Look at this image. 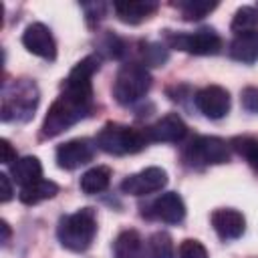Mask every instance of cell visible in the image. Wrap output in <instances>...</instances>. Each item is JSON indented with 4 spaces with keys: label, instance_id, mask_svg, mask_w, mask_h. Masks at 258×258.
I'll return each mask as SVG.
<instances>
[{
    "label": "cell",
    "instance_id": "1",
    "mask_svg": "<svg viewBox=\"0 0 258 258\" xmlns=\"http://www.w3.org/2000/svg\"><path fill=\"white\" fill-rule=\"evenodd\" d=\"M99 56L89 54L75 64L62 83L60 95L48 107L42 121V137H56L93 111V75L99 71Z\"/></svg>",
    "mask_w": 258,
    "mask_h": 258
},
{
    "label": "cell",
    "instance_id": "2",
    "mask_svg": "<svg viewBox=\"0 0 258 258\" xmlns=\"http://www.w3.org/2000/svg\"><path fill=\"white\" fill-rule=\"evenodd\" d=\"M38 87L30 79H16L2 91V121H28L38 107Z\"/></svg>",
    "mask_w": 258,
    "mask_h": 258
},
{
    "label": "cell",
    "instance_id": "3",
    "mask_svg": "<svg viewBox=\"0 0 258 258\" xmlns=\"http://www.w3.org/2000/svg\"><path fill=\"white\" fill-rule=\"evenodd\" d=\"M97 234V216L91 208L62 216L56 226L58 242L71 252H85Z\"/></svg>",
    "mask_w": 258,
    "mask_h": 258
},
{
    "label": "cell",
    "instance_id": "4",
    "mask_svg": "<svg viewBox=\"0 0 258 258\" xmlns=\"http://www.w3.org/2000/svg\"><path fill=\"white\" fill-rule=\"evenodd\" d=\"M95 143L105 153H111V155H129V153L141 151L149 143V139H147L145 131H139L135 127L121 125V123H107L97 133Z\"/></svg>",
    "mask_w": 258,
    "mask_h": 258
},
{
    "label": "cell",
    "instance_id": "5",
    "mask_svg": "<svg viewBox=\"0 0 258 258\" xmlns=\"http://www.w3.org/2000/svg\"><path fill=\"white\" fill-rule=\"evenodd\" d=\"M151 89V75L141 62H125L113 85V97L121 105H131L147 95Z\"/></svg>",
    "mask_w": 258,
    "mask_h": 258
},
{
    "label": "cell",
    "instance_id": "6",
    "mask_svg": "<svg viewBox=\"0 0 258 258\" xmlns=\"http://www.w3.org/2000/svg\"><path fill=\"white\" fill-rule=\"evenodd\" d=\"M183 157L189 165H220L230 159V145L220 137L200 135L189 141Z\"/></svg>",
    "mask_w": 258,
    "mask_h": 258
},
{
    "label": "cell",
    "instance_id": "7",
    "mask_svg": "<svg viewBox=\"0 0 258 258\" xmlns=\"http://www.w3.org/2000/svg\"><path fill=\"white\" fill-rule=\"evenodd\" d=\"M167 40L173 48L189 54H218L222 38L214 28H200L196 32H167Z\"/></svg>",
    "mask_w": 258,
    "mask_h": 258
},
{
    "label": "cell",
    "instance_id": "8",
    "mask_svg": "<svg viewBox=\"0 0 258 258\" xmlns=\"http://www.w3.org/2000/svg\"><path fill=\"white\" fill-rule=\"evenodd\" d=\"M167 183V173L161 167H145L121 181V191L129 196H149L161 191Z\"/></svg>",
    "mask_w": 258,
    "mask_h": 258
},
{
    "label": "cell",
    "instance_id": "9",
    "mask_svg": "<svg viewBox=\"0 0 258 258\" xmlns=\"http://www.w3.org/2000/svg\"><path fill=\"white\" fill-rule=\"evenodd\" d=\"M95 149L97 143H93L91 139H71L62 145H58L56 149V163L62 169H77L89 161H93L95 157Z\"/></svg>",
    "mask_w": 258,
    "mask_h": 258
},
{
    "label": "cell",
    "instance_id": "10",
    "mask_svg": "<svg viewBox=\"0 0 258 258\" xmlns=\"http://www.w3.org/2000/svg\"><path fill=\"white\" fill-rule=\"evenodd\" d=\"M22 44L26 46V50H30L32 54H36L40 58H46V60L56 58L54 36L50 32V28L44 26L42 22H32L26 26V30L22 34Z\"/></svg>",
    "mask_w": 258,
    "mask_h": 258
},
{
    "label": "cell",
    "instance_id": "11",
    "mask_svg": "<svg viewBox=\"0 0 258 258\" xmlns=\"http://www.w3.org/2000/svg\"><path fill=\"white\" fill-rule=\"evenodd\" d=\"M194 101L200 113H204L208 119H222L230 111V93L218 85H208L200 89Z\"/></svg>",
    "mask_w": 258,
    "mask_h": 258
},
{
    "label": "cell",
    "instance_id": "12",
    "mask_svg": "<svg viewBox=\"0 0 258 258\" xmlns=\"http://www.w3.org/2000/svg\"><path fill=\"white\" fill-rule=\"evenodd\" d=\"M185 133H187V125L177 113H167L145 129L147 139L157 143H177L185 137Z\"/></svg>",
    "mask_w": 258,
    "mask_h": 258
},
{
    "label": "cell",
    "instance_id": "13",
    "mask_svg": "<svg viewBox=\"0 0 258 258\" xmlns=\"http://www.w3.org/2000/svg\"><path fill=\"white\" fill-rule=\"evenodd\" d=\"M149 216L155 220H161L165 224H179L185 218V204L179 194L165 191L151 204Z\"/></svg>",
    "mask_w": 258,
    "mask_h": 258
},
{
    "label": "cell",
    "instance_id": "14",
    "mask_svg": "<svg viewBox=\"0 0 258 258\" xmlns=\"http://www.w3.org/2000/svg\"><path fill=\"white\" fill-rule=\"evenodd\" d=\"M212 226L216 230V234L222 240H236L244 234L246 230V220L238 210L232 208H220L212 214Z\"/></svg>",
    "mask_w": 258,
    "mask_h": 258
},
{
    "label": "cell",
    "instance_id": "15",
    "mask_svg": "<svg viewBox=\"0 0 258 258\" xmlns=\"http://www.w3.org/2000/svg\"><path fill=\"white\" fill-rule=\"evenodd\" d=\"M157 8H159V4L151 2V0H127V2L113 4L117 18L125 24H139L145 18H149L151 14H155Z\"/></svg>",
    "mask_w": 258,
    "mask_h": 258
},
{
    "label": "cell",
    "instance_id": "16",
    "mask_svg": "<svg viewBox=\"0 0 258 258\" xmlns=\"http://www.w3.org/2000/svg\"><path fill=\"white\" fill-rule=\"evenodd\" d=\"M230 56L244 64L256 62L258 60V30L238 32L230 42Z\"/></svg>",
    "mask_w": 258,
    "mask_h": 258
},
{
    "label": "cell",
    "instance_id": "17",
    "mask_svg": "<svg viewBox=\"0 0 258 258\" xmlns=\"http://www.w3.org/2000/svg\"><path fill=\"white\" fill-rule=\"evenodd\" d=\"M113 258H145V246L139 232L135 230L121 232L113 246Z\"/></svg>",
    "mask_w": 258,
    "mask_h": 258
},
{
    "label": "cell",
    "instance_id": "18",
    "mask_svg": "<svg viewBox=\"0 0 258 258\" xmlns=\"http://www.w3.org/2000/svg\"><path fill=\"white\" fill-rule=\"evenodd\" d=\"M10 173H12V179L24 187V185H28V183L40 179V175H42V165H40L38 157L26 155V157L16 159V161L10 165Z\"/></svg>",
    "mask_w": 258,
    "mask_h": 258
},
{
    "label": "cell",
    "instance_id": "19",
    "mask_svg": "<svg viewBox=\"0 0 258 258\" xmlns=\"http://www.w3.org/2000/svg\"><path fill=\"white\" fill-rule=\"evenodd\" d=\"M56 194H58V185H56L54 181H50V179H42V177H40V179H36V181H32V183L24 185V187L20 189L18 198H20L22 204L34 206V204H38V202H44V200L54 198Z\"/></svg>",
    "mask_w": 258,
    "mask_h": 258
},
{
    "label": "cell",
    "instance_id": "20",
    "mask_svg": "<svg viewBox=\"0 0 258 258\" xmlns=\"http://www.w3.org/2000/svg\"><path fill=\"white\" fill-rule=\"evenodd\" d=\"M109 181H111V167L107 165H97V167H91L89 171H85L81 175V189L85 194H101L109 187Z\"/></svg>",
    "mask_w": 258,
    "mask_h": 258
},
{
    "label": "cell",
    "instance_id": "21",
    "mask_svg": "<svg viewBox=\"0 0 258 258\" xmlns=\"http://www.w3.org/2000/svg\"><path fill=\"white\" fill-rule=\"evenodd\" d=\"M147 254L149 258H175L173 240L167 232H155L147 240Z\"/></svg>",
    "mask_w": 258,
    "mask_h": 258
},
{
    "label": "cell",
    "instance_id": "22",
    "mask_svg": "<svg viewBox=\"0 0 258 258\" xmlns=\"http://www.w3.org/2000/svg\"><path fill=\"white\" fill-rule=\"evenodd\" d=\"M175 6H177V10L181 12L183 20H202L204 16H208V14L218 6V2H208V0H183V2H177Z\"/></svg>",
    "mask_w": 258,
    "mask_h": 258
},
{
    "label": "cell",
    "instance_id": "23",
    "mask_svg": "<svg viewBox=\"0 0 258 258\" xmlns=\"http://www.w3.org/2000/svg\"><path fill=\"white\" fill-rule=\"evenodd\" d=\"M230 145L240 157H244L254 169H258V137H234Z\"/></svg>",
    "mask_w": 258,
    "mask_h": 258
},
{
    "label": "cell",
    "instance_id": "24",
    "mask_svg": "<svg viewBox=\"0 0 258 258\" xmlns=\"http://www.w3.org/2000/svg\"><path fill=\"white\" fill-rule=\"evenodd\" d=\"M258 26V8L252 6H242L236 10L234 20H232V30L238 32H248V30H256Z\"/></svg>",
    "mask_w": 258,
    "mask_h": 258
},
{
    "label": "cell",
    "instance_id": "25",
    "mask_svg": "<svg viewBox=\"0 0 258 258\" xmlns=\"http://www.w3.org/2000/svg\"><path fill=\"white\" fill-rule=\"evenodd\" d=\"M139 54L143 67H163V62L167 60V48L159 42H143Z\"/></svg>",
    "mask_w": 258,
    "mask_h": 258
},
{
    "label": "cell",
    "instance_id": "26",
    "mask_svg": "<svg viewBox=\"0 0 258 258\" xmlns=\"http://www.w3.org/2000/svg\"><path fill=\"white\" fill-rule=\"evenodd\" d=\"M99 52H103L109 58H119L125 52V44H123V40L119 36H115L113 32H107L99 40Z\"/></svg>",
    "mask_w": 258,
    "mask_h": 258
},
{
    "label": "cell",
    "instance_id": "27",
    "mask_svg": "<svg viewBox=\"0 0 258 258\" xmlns=\"http://www.w3.org/2000/svg\"><path fill=\"white\" fill-rule=\"evenodd\" d=\"M179 258H208V250L198 240H183L179 244Z\"/></svg>",
    "mask_w": 258,
    "mask_h": 258
},
{
    "label": "cell",
    "instance_id": "28",
    "mask_svg": "<svg viewBox=\"0 0 258 258\" xmlns=\"http://www.w3.org/2000/svg\"><path fill=\"white\" fill-rule=\"evenodd\" d=\"M240 101H242V107H244L246 111L258 113V89H256V87H246V89L242 91Z\"/></svg>",
    "mask_w": 258,
    "mask_h": 258
},
{
    "label": "cell",
    "instance_id": "29",
    "mask_svg": "<svg viewBox=\"0 0 258 258\" xmlns=\"http://www.w3.org/2000/svg\"><path fill=\"white\" fill-rule=\"evenodd\" d=\"M85 8V12H87V20L89 22H99L103 16H105V10H107V4H103V2H93V4H85L83 6Z\"/></svg>",
    "mask_w": 258,
    "mask_h": 258
},
{
    "label": "cell",
    "instance_id": "30",
    "mask_svg": "<svg viewBox=\"0 0 258 258\" xmlns=\"http://www.w3.org/2000/svg\"><path fill=\"white\" fill-rule=\"evenodd\" d=\"M0 153H2V163H10L16 161V151L12 149L8 139H0Z\"/></svg>",
    "mask_w": 258,
    "mask_h": 258
},
{
    "label": "cell",
    "instance_id": "31",
    "mask_svg": "<svg viewBox=\"0 0 258 258\" xmlns=\"http://www.w3.org/2000/svg\"><path fill=\"white\" fill-rule=\"evenodd\" d=\"M12 183H10V177L6 173H0V200L2 202H10L12 200Z\"/></svg>",
    "mask_w": 258,
    "mask_h": 258
},
{
    "label": "cell",
    "instance_id": "32",
    "mask_svg": "<svg viewBox=\"0 0 258 258\" xmlns=\"http://www.w3.org/2000/svg\"><path fill=\"white\" fill-rule=\"evenodd\" d=\"M0 228H2V244H6L8 238H10V228H8V224H6L4 220L0 222Z\"/></svg>",
    "mask_w": 258,
    "mask_h": 258
}]
</instances>
